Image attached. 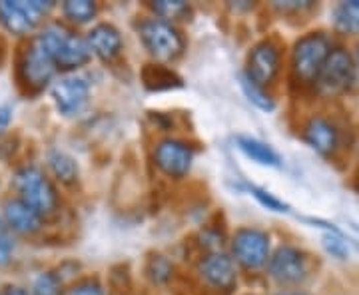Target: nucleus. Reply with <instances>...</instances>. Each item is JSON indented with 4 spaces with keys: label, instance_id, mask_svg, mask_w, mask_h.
Masks as SVG:
<instances>
[{
    "label": "nucleus",
    "instance_id": "f257e3e1",
    "mask_svg": "<svg viewBox=\"0 0 359 295\" xmlns=\"http://www.w3.org/2000/svg\"><path fill=\"white\" fill-rule=\"evenodd\" d=\"M334 46V36L325 30H309L295 40L290 52V72L299 88H313Z\"/></svg>",
    "mask_w": 359,
    "mask_h": 295
},
{
    "label": "nucleus",
    "instance_id": "f03ea898",
    "mask_svg": "<svg viewBox=\"0 0 359 295\" xmlns=\"http://www.w3.org/2000/svg\"><path fill=\"white\" fill-rule=\"evenodd\" d=\"M358 70L353 62V54L344 44H335L325 64L321 66L320 74L316 78V84L311 90L318 98L335 100L341 98L355 88L358 84Z\"/></svg>",
    "mask_w": 359,
    "mask_h": 295
},
{
    "label": "nucleus",
    "instance_id": "7ed1b4c3",
    "mask_svg": "<svg viewBox=\"0 0 359 295\" xmlns=\"http://www.w3.org/2000/svg\"><path fill=\"white\" fill-rule=\"evenodd\" d=\"M313 271V261L299 245H278L268 261V275L283 289H299L306 285Z\"/></svg>",
    "mask_w": 359,
    "mask_h": 295
},
{
    "label": "nucleus",
    "instance_id": "20e7f679",
    "mask_svg": "<svg viewBox=\"0 0 359 295\" xmlns=\"http://www.w3.org/2000/svg\"><path fill=\"white\" fill-rule=\"evenodd\" d=\"M231 256L248 271L268 268L271 256V235L259 228H240L231 238Z\"/></svg>",
    "mask_w": 359,
    "mask_h": 295
},
{
    "label": "nucleus",
    "instance_id": "39448f33",
    "mask_svg": "<svg viewBox=\"0 0 359 295\" xmlns=\"http://www.w3.org/2000/svg\"><path fill=\"white\" fill-rule=\"evenodd\" d=\"M299 134H302V140L325 160H335L344 148V130L330 116H309L299 130Z\"/></svg>",
    "mask_w": 359,
    "mask_h": 295
},
{
    "label": "nucleus",
    "instance_id": "423d86ee",
    "mask_svg": "<svg viewBox=\"0 0 359 295\" xmlns=\"http://www.w3.org/2000/svg\"><path fill=\"white\" fill-rule=\"evenodd\" d=\"M16 190L20 193V202L30 205L39 216H46L56 210V190L39 167H22L16 174Z\"/></svg>",
    "mask_w": 359,
    "mask_h": 295
},
{
    "label": "nucleus",
    "instance_id": "0eeeda50",
    "mask_svg": "<svg viewBox=\"0 0 359 295\" xmlns=\"http://www.w3.org/2000/svg\"><path fill=\"white\" fill-rule=\"evenodd\" d=\"M140 39L156 60H174L184 50V39L172 22L148 18L140 25Z\"/></svg>",
    "mask_w": 359,
    "mask_h": 295
},
{
    "label": "nucleus",
    "instance_id": "6e6552de",
    "mask_svg": "<svg viewBox=\"0 0 359 295\" xmlns=\"http://www.w3.org/2000/svg\"><path fill=\"white\" fill-rule=\"evenodd\" d=\"M54 6L52 0H4L0 2V22L13 34H28Z\"/></svg>",
    "mask_w": 359,
    "mask_h": 295
},
{
    "label": "nucleus",
    "instance_id": "1a4fd4ad",
    "mask_svg": "<svg viewBox=\"0 0 359 295\" xmlns=\"http://www.w3.org/2000/svg\"><path fill=\"white\" fill-rule=\"evenodd\" d=\"M283 64L282 48L273 40H262L252 48L248 56L244 76L259 88H268L280 76Z\"/></svg>",
    "mask_w": 359,
    "mask_h": 295
},
{
    "label": "nucleus",
    "instance_id": "9d476101",
    "mask_svg": "<svg viewBox=\"0 0 359 295\" xmlns=\"http://www.w3.org/2000/svg\"><path fill=\"white\" fill-rule=\"evenodd\" d=\"M154 162L170 178H184L192 167L194 150L186 142L168 138L156 146Z\"/></svg>",
    "mask_w": 359,
    "mask_h": 295
},
{
    "label": "nucleus",
    "instance_id": "9b49d317",
    "mask_svg": "<svg viewBox=\"0 0 359 295\" xmlns=\"http://www.w3.org/2000/svg\"><path fill=\"white\" fill-rule=\"evenodd\" d=\"M52 98L58 108V112L65 116H76L88 104L90 86L84 78L66 76L60 78L52 86Z\"/></svg>",
    "mask_w": 359,
    "mask_h": 295
},
{
    "label": "nucleus",
    "instance_id": "f8f14e48",
    "mask_svg": "<svg viewBox=\"0 0 359 295\" xmlns=\"http://www.w3.org/2000/svg\"><path fill=\"white\" fill-rule=\"evenodd\" d=\"M198 271H200L202 280L218 291H231L233 285L238 283L233 259L226 254H222V252H210L200 261Z\"/></svg>",
    "mask_w": 359,
    "mask_h": 295
},
{
    "label": "nucleus",
    "instance_id": "ddd939ff",
    "mask_svg": "<svg viewBox=\"0 0 359 295\" xmlns=\"http://www.w3.org/2000/svg\"><path fill=\"white\" fill-rule=\"evenodd\" d=\"M56 66L50 54L40 46L39 42L32 40V44L28 46L22 60V76L28 86H32L34 90L44 88L56 74Z\"/></svg>",
    "mask_w": 359,
    "mask_h": 295
},
{
    "label": "nucleus",
    "instance_id": "4468645a",
    "mask_svg": "<svg viewBox=\"0 0 359 295\" xmlns=\"http://www.w3.org/2000/svg\"><path fill=\"white\" fill-rule=\"evenodd\" d=\"M90 56H92V52L88 48V42L68 30L62 42H60V46L56 48L54 64H56V70L68 72V70H76L80 66L86 64Z\"/></svg>",
    "mask_w": 359,
    "mask_h": 295
},
{
    "label": "nucleus",
    "instance_id": "2eb2a0df",
    "mask_svg": "<svg viewBox=\"0 0 359 295\" xmlns=\"http://www.w3.org/2000/svg\"><path fill=\"white\" fill-rule=\"evenodd\" d=\"M90 52H94L102 60H112L122 50V36L112 25H96L86 36Z\"/></svg>",
    "mask_w": 359,
    "mask_h": 295
},
{
    "label": "nucleus",
    "instance_id": "dca6fc26",
    "mask_svg": "<svg viewBox=\"0 0 359 295\" xmlns=\"http://www.w3.org/2000/svg\"><path fill=\"white\" fill-rule=\"evenodd\" d=\"M4 221H6L8 230L18 231V233H34L42 228V216H39L30 205H26L20 200L6 202Z\"/></svg>",
    "mask_w": 359,
    "mask_h": 295
},
{
    "label": "nucleus",
    "instance_id": "f3484780",
    "mask_svg": "<svg viewBox=\"0 0 359 295\" xmlns=\"http://www.w3.org/2000/svg\"><path fill=\"white\" fill-rule=\"evenodd\" d=\"M332 28L337 36L359 39V0H341L334 4Z\"/></svg>",
    "mask_w": 359,
    "mask_h": 295
},
{
    "label": "nucleus",
    "instance_id": "a211bd4d",
    "mask_svg": "<svg viewBox=\"0 0 359 295\" xmlns=\"http://www.w3.org/2000/svg\"><path fill=\"white\" fill-rule=\"evenodd\" d=\"M238 148H240L252 162H256L259 166H282V158H280V154H278L269 144L257 140V138H252V136H238Z\"/></svg>",
    "mask_w": 359,
    "mask_h": 295
},
{
    "label": "nucleus",
    "instance_id": "6ab92c4d",
    "mask_svg": "<svg viewBox=\"0 0 359 295\" xmlns=\"http://www.w3.org/2000/svg\"><path fill=\"white\" fill-rule=\"evenodd\" d=\"M142 80L148 90H170L182 86V78L162 64H146L142 70Z\"/></svg>",
    "mask_w": 359,
    "mask_h": 295
},
{
    "label": "nucleus",
    "instance_id": "aec40b11",
    "mask_svg": "<svg viewBox=\"0 0 359 295\" xmlns=\"http://www.w3.org/2000/svg\"><path fill=\"white\" fill-rule=\"evenodd\" d=\"M48 166L52 174L65 184H72L78 178V164L74 162V158L60 150H54L48 154Z\"/></svg>",
    "mask_w": 359,
    "mask_h": 295
},
{
    "label": "nucleus",
    "instance_id": "412c9836",
    "mask_svg": "<svg viewBox=\"0 0 359 295\" xmlns=\"http://www.w3.org/2000/svg\"><path fill=\"white\" fill-rule=\"evenodd\" d=\"M62 13H65V16L70 22L86 25V22H90L96 16L98 6L92 0H66L65 4H62Z\"/></svg>",
    "mask_w": 359,
    "mask_h": 295
},
{
    "label": "nucleus",
    "instance_id": "4be33fe9",
    "mask_svg": "<svg viewBox=\"0 0 359 295\" xmlns=\"http://www.w3.org/2000/svg\"><path fill=\"white\" fill-rule=\"evenodd\" d=\"M240 84H242V90H244V94L248 96V100L254 104V106H257L259 110H264V112H273V110H276V100L269 96L266 88L256 86V84L250 82L244 74L240 76Z\"/></svg>",
    "mask_w": 359,
    "mask_h": 295
},
{
    "label": "nucleus",
    "instance_id": "5701e85b",
    "mask_svg": "<svg viewBox=\"0 0 359 295\" xmlns=\"http://www.w3.org/2000/svg\"><path fill=\"white\" fill-rule=\"evenodd\" d=\"M321 247L323 252L330 257H334L337 261H346L349 257V245H347L346 238L341 233H335V231H327L323 238H321Z\"/></svg>",
    "mask_w": 359,
    "mask_h": 295
},
{
    "label": "nucleus",
    "instance_id": "b1692460",
    "mask_svg": "<svg viewBox=\"0 0 359 295\" xmlns=\"http://www.w3.org/2000/svg\"><path fill=\"white\" fill-rule=\"evenodd\" d=\"M152 11L168 22V20H180L182 16H186L190 13V6L182 0H158V2H152Z\"/></svg>",
    "mask_w": 359,
    "mask_h": 295
},
{
    "label": "nucleus",
    "instance_id": "393cba45",
    "mask_svg": "<svg viewBox=\"0 0 359 295\" xmlns=\"http://www.w3.org/2000/svg\"><path fill=\"white\" fill-rule=\"evenodd\" d=\"M62 287H65L62 277L54 271H46L34 280L32 291L34 295H62Z\"/></svg>",
    "mask_w": 359,
    "mask_h": 295
},
{
    "label": "nucleus",
    "instance_id": "a878e982",
    "mask_svg": "<svg viewBox=\"0 0 359 295\" xmlns=\"http://www.w3.org/2000/svg\"><path fill=\"white\" fill-rule=\"evenodd\" d=\"M146 273L154 283H168L172 277V263L164 256H152L148 259Z\"/></svg>",
    "mask_w": 359,
    "mask_h": 295
},
{
    "label": "nucleus",
    "instance_id": "bb28decb",
    "mask_svg": "<svg viewBox=\"0 0 359 295\" xmlns=\"http://www.w3.org/2000/svg\"><path fill=\"white\" fill-rule=\"evenodd\" d=\"M248 192L252 193L257 202L264 205L266 210H269V212H276V214H285V212H290V205L285 204L283 200H280L278 195H273V193H269L268 190H264V188L248 186Z\"/></svg>",
    "mask_w": 359,
    "mask_h": 295
},
{
    "label": "nucleus",
    "instance_id": "cd10ccee",
    "mask_svg": "<svg viewBox=\"0 0 359 295\" xmlns=\"http://www.w3.org/2000/svg\"><path fill=\"white\" fill-rule=\"evenodd\" d=\"M318 4L313 0H276L273 8L282 14H304L313 11Z\"/></svg>",
    "mask_w": 359,
    "mask_h": 295
},
{
    "label": "nucleus",
    "instance_id": "c85d7f7f",
    "mask_svg": "<svg viewBox=\"0 0 359 295\" xmlns=\"http://www.w3.org/2000/svg\"><path fill=\"white\" fill-rule=\"evenodd\" d=\"M14 254V242L8 233V226H0V266H6Z\"/></svg>",
    "mask_w": 359,
    "mask_h": 295
},
{
    "label": "nucleus",
    "instance_id": "c756f323",
    "mask_svg": "<svg viewBox=\"0 0 359 295\" xmlns=\"http://www.w3.org/2000/svg\"><path fill=\"white\" fill-rule=\"evenodd\" d=\"M110 295H130V282H128V273L124 268H120V273L116 275L112 273L110 277Z\"/></svg>",
    "mask_w": 359,
    "mask_h": 295
},
{
    "label": "nucleus",
    "instance_id": "7c9ffc66",
    "mask_svg": "<svg viewBox=\"0 0 359 295\" xmlns=\"http://www.w3.org/2000/svg\"><path fill=\"white\" fill-rule=\"evenodd\" d=\"M68 295H104V291L96 282H86L76 285Z\"/></svg>",
    "mask_w": 359,
    "mask_h": 295
},
{
    "label": "nucleus",
    "instance_id": "2f4dec72",
    "mask_svg": "<svg viewBox=\"0 0 359 295\" xmlns=\"http://www.w3.org/2000/svg\"><path fill=\"white\" fill-rule=\"evenodd\" d=\"M11 120H13V108L11 106H2L0 108V134L8 128Z\"/></svg>",
    "mask_w": 359,
    "mask_h": 295
},
{
    "label": "nucleus",
    "instance_id": "473e14b6",
    "mask_svg": "<svg viewBox=\"0 0 359 295\" xmlns=\"http://www.w3.org/2000/svg\"><path fill=\"white\" fill-rule=\"evenodd\" d=\"M0 295H30L26 289L22 287H8V289H4Z\"/></svg>",
    "mask_w": 359,
    "mask_h": 295
},
{
    "label": "nucleus",
    "instance_id": "72a5a7b5",
    "mask_svg": "<svg viewBox=\"0 0 359 295\" xmlns=\"http://www.w3.org/2000/svg\"><path fill=\"white\" fill-rule=\"evenodd\" d=\"M276 295H309L308 291H304V289H282V291H278Z\"/></svg>",
    "mask_w": 359,
    "mask_h": 295
},
{
    "label": "nucleus",
    "instance_id": "f704fd0d",
    "mask_svg": "<svg viewBox=\"0 0 359 295\" xmlns=\"http://www.w3.org/2000/svg\"><path fill=\"white\" fill-rule=\"evenodd\" d=\"M351 54H353V62H355V70H358V80H359V42L353 46Z\"/></svg>",
    "mask_w": 359,
    "mask_h": 295
},
{
    "label": "nucleus",
    "instance_id": "c9c22d12",
    "mask_svg": "<svg viewBox=\"0 0 359 295\" xmlns=\"http://www.w3.org/2000/svg\"><path fill=\"white\" fill-rule=\"evenodd\" d=\"M355 154H358V167H359V140L358 144H355Z\"/></svg>",
    "mask_w": 359,
    "mask_h": 295
}]
</instances>
